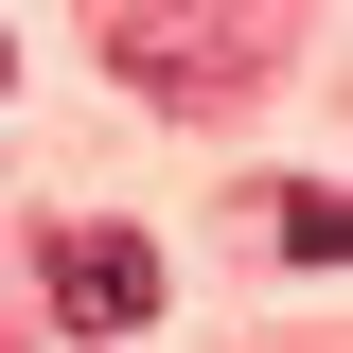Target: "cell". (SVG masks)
<instances>
[{"mask_svg": "<svg viewBox=\"0 0 353 353\" xmlns=\"http://www.w3.org/2000/svg\"><path fill=\"white\" fill-rule=\"evenodd\" d=\"M0 88H18V36H0Z\"/></svg>", "mask_w": 353, "mask_h": 353, "instance_id": "obj_4", "label": "cell"}, {"mask_svg": "<svg viewBox=\"0 0 353 353\" xmlns=\"http://www.w3.org/2000/svg\"><path fill=\"white\" fill-rule=\"evenodd\" d=\"M265 248L283 265H353V194L336 176H283V194H265Z\"/></svg>", "mask_w": 353, "mask_h": 353, "instance_id": "obj_3", "label": "cell"}, {"mask_svg": "<svg viewBox=\"0 0 353 353\" xmlns=\"http://www.w3.org/2000/svg\"><path fill=\"white\" fill-rule=\"evenodd\" d=\"M36 265H53V318H71L88 353H106V336H141V318H159V248H141L124 212H88V230H36Z\"/></svg>", "mask_w": 353, "mask_h": 353, "instance_id": "obj_2", "label": "cell"}, {"mask_svg": "<svg viewBox=\"0 0 353 353\" xmlns=\"http://www.w3.org/2000/svg\"><path fill=\"white\" fill-rule=\"evenodd\" d=\"M88 53H106L141 106H230V88L283 53V0H88Z\"/></svg>", "mask_w": 353, "mask_h": 353, "instance_id": "obj_1", "label": "cell"}]
</instances>
